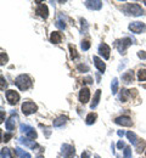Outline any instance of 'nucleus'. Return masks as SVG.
<instances>
[{
  "instance_id": "30",
  "label": "nucleus",
  "mask_w": 146,
  "mask_h": 158,
  "mask_svg": "<svg viewBox=\"0 0 146 158\" xmlns=\"http://www.w3.org/2000/svg\"><path fill=\"white\" fill-rule=\"evenodd\" d=\"M81 23H82V33H86L88 32V23L84 19H81Z\"/></svg>"
},
{
  "instance_id": "17",
  "label": "nucleus",
  "mask_w": 146,
  "mask_h": 158,
  "mask_svg": "<svg viewBox=\"0 0 146 158\" xmlns=\"http://www.w3.org/2000/svg\"><path fill=\"white\" fill-rule=\"evenodd\" d=\"M20 142L26 145V146H29L31 148H37L38 147V143L34 141V140H31V139H24V138H20Z\"/></svg>"
},
{
  "instance_id": "42",
  "label": "nucleus",
  "mask_w": 146,
  "mask_h": 158,
  "mask_svg": "<svg viewBox=\"0 0 146 158\" xmlns=\"http://www.w3.org/2000/svg\"><path fill=\"white\" fill-rule=\"evenodd\" d=\"M94 158H100V156H98V155H95V156H94Z\"/></svg>"
},
{
  "instance_id": "43",
  "label": "nucleus",
  "mask_w": 146,
  "mask_h": 158,
  "mask_svg": "<svg viewBox=\"0 0 146 158\" xmlns=\"http://www.w3.org/2000/svg\"><path fill=\"white\" fill-rule=\"evenodd\" d=\"M37 158H44V156H38Z\"/></svg>"
},
{
  "instance_id": "14",
  "label": "nucleus",
  "mask_w": 146,
  "mask_h": 158,
  "mask_svg": "<svg viewBox=\"0 0 146 158\" xmlns=\"http://www.w3.org/2000/svg\"><path fill=\"white\" fill-rule=\"evenodd\" d=\"M90 99V90L88 88H82L79 91V101L82 103H86Z\"/></svg>"
},
{
  "instance_id": "36",
  "label": "nucleus",
  "mask_w": 146,
  "mask_h": 158,
  "mask_svg": "<svg viewBox=\"0 0 146 158\" xmlns=\"http://www.w3.org/2000/svg\"><path fill=\"white\" fill-rule=\"evenodd\" d=\"M138 57L141 60H146V52L145 51H139L138 52Z\"/></svg>"
},
{
  "instance_id": "22",
  "label": "nucleus",
  "mask_w": 146,
  "mask_h": 158,
  "mask_svg": "<svg viewBox=\"0 0 146 158\" xmlns=\"http://www.w3.org/2000/svg\"><path fill=\"white\" fill-rule=\"evenodd\" d=\"M16 153H17L19 157L21 158H32V156L28 152H26L24 150H22L21 147H16Z\"/></svg>"
},
{
  "instance_id": "24",
  "label": "nucleus",
  "mask_w": 146,
  "mask_h": 158,
  "mask_svg": "<svg viewBox=\"0 0 146 158\" xmlns=\"http://www.w3.org/2000/svg\"><path fill=\"white\" fill-rule=\"evenodd\" d=\"M111 91L113 95H116L118 91V79L117 78H113L112 83H111Z\"/></svg>"
},
{
  "instance_id": "15",
  "label": "nucleus",
  "mask_w": 146,
  "mask_h": 158,
  "mask_svg": "<svg viewBox=\"0 0 146 158\" xmlns=\"http://www.w3.org/2000/svg\"><path fill=\"white\" fill-rule=\"evenodd\" d=\"M93 60H94V64H95V67H96L101 73H104L105 69H106V64L102 62V60H100L98 56H94Z\"/></svg>"
},
{
  "instance_id": "37",
  "label": "nucleus",
  "mask_w": 146,
  "mask_h": 158,
  "mask_svg": "<svg viewBox=\"0 0 146 158\" xmlns=\"http://www.w3.org/2000/svg\"><path fill=\"white\" fill-rule=\"evenodd\" d=\"M11 138H12V135H11V134H5V135L2 136V141L7 142V141H9V140H10Z\"/></svg>"
},
{
  "instance_id": "19",
  "label": "nucleus",
  "mask_w": 146,
  "mask_h": 158,
  "mask_svg": "<svg viewBox=\"0 0 146 158\" xmlns=\"http://www.w3.org/2000/svg\"><path fill=\"white\" fill-rule=\"evenodd\" d=\"M67 120H68V118L66 116H61V117H59L56 120H54V127L55 128H60V127H62V125H65L67 123Z\"/></svg>"
},
{
  "instance_id": "28",
  "label": "nucleus",
  "mask_w": 146,
  "mask_h": 158,
  "mask_svg": "<svg viewBox=\"0 0 146 158\" xmlns=\"http://www.w3.org/2000/svg\"><path fill=\"white\" fill-rule=\"evenodd\" d=\"M69 50H71V57H72V60H76L78 57V54H77L76 49H74L72 45H69Z\"/></svg>"
},
{
  "instance_id": "5",
  "label": "nucleus",
  "mask_w": 146,
  "mask_h": 158,
  "mask_svg": "<svg viewBox=\"0 0 146 158\" xmlns=\"http://www.w3.org/2000/svg\"><path fill=\"white\" fill-rule=\"evenodd\" d=\"M129 31H131L135 34H141V33H144L146 31V26L144 22L135 21V22H131L129 24Z\"/></svg>"
},
{
  "instance_id": "16",
  "label": "nucleus",
  "mask_w": 146,
  "mask_h": 158,
  "mask_svg": "<svg viewBox=\"0 0 146 158\" xmlns=\"http://www.w3.org/2000/svg\"><path fill=\"white\" fill-rule=\"evenodd\" d=\"M100 96H101V90H100V89H98V90H96V93H95V95H94V98H93V101H91V103H90V108H91V110L96 108V106L99 105Z\"/></svg>"
},
{
  "instance_id": "2",
  "label": "nucleus",
  "mask_w": 146,
  "mask_h": 158,
  "mask_svg": "<svg viewBox=\"0 0 146 158\" xmlns=\"http://www.w3.org/2000/svg\"><path fill=\"white\" fill-rule=\"evenodd\" d=\"M123 11H124L127 15H131V16H141L144 10L141 9V6L139 4H135V2H131V4H127L124 7H123Z\"/></svg>"
},
{
  "instance_id": "6",
  "label": "nucleus",
  "mask_w": 146,
  "mask_h": 158,
  "mask_svg": "<svg viewBox=\"0 0 146 158\" xmlns=\"http://www.w3.org/2000/svg\"><path fill=\"white\" fill-rule=\"evenodd\" d=\"M20 129H21L22 133L27 136V139H31V140L37 139V131H35V130H34V128H32L31 125L21 124V125H20Z\"/></svg>"
},
{
  "instance_id": "31",
  "label": "nucleus",
  "mask_w": 146,
  "mask_h": 158,
  "mask_svg": "<svg viewBox=\"0 0 146 158\" xmlns=\"http://www.w3.org/2000/svg\"><path fill=\"white\" fill-rule=\"evenodd\" d=\"M124 158H131V148L130 147H124Z\"/></svg>"
},
{
  "instance_id": "7",
  "label": "nucleus",
  "mask_w": 146,
  "mask_h": 158,
  "mask_svg": "<svg viewBox=\"0 0 146 158\" xmlns=\"http://www.w3.org/2000/svg\"><path fill=\"white\" fill-rule=\"evenodd\" d=\"M61 152H62L63 158H72L76 153V150L72 145H68V143H63L62 147H61Z\"/></svg>"
},
{
  "instance_id": "8",
  "label": "nucleus",
  "mask_w": 146,
  "mask_h": 158,
  "mask_svg": "<svg viewBox=\"0 0 146 158\" xmlns=\"http://www.w3.org/2000/svg\"><path fill=\"white\" fill-rule=\"evenodd\" d=\"M5 95H6V99H7L10 105H16L20 101V95L15 90H7Z\"/></svg>"
},
{
  "instance_id": "1",
  "label": "nucleus",
  "mask_w": 146,
  "mask_h": 158,
  "mask_svg": "<svg viewBox=\"0 0 146 158\" xmlns=\"http://www.w3.org/2000/svg\"><path fill=\"white\" fill-rule=\"evenodd\" d=\"M15 84L21 91H24V90H27L32 86V79L29 78L27 74H21L15 79Z\"/></svg>"
},
{
  "instance_id": "3",
  "label": "nucleus",
  "mask_w": 146,
  "mask_h": 158,
  "mask_svg": "<svg viewBox=\"0 0 146 158\" xmlns=\"http://www.w3.org/2000/svg\"><path fill=\"white\" fill-rule=\"evenodd\" d=\"M37 110H38L37 105H35L34 102H32V101H26V102L22 103L21 111L24 116H31V114L35 113Z\"/></svg>"
},
{
  "instance_id": "35",
  "label": "nucleus",
  "mask_w": 146,
  "mask_h": 158,
  "mask_svg": "<svg viewBox=\"0 0 146 158\" xmlns=\"http://www.w3.org/2000/svg\"><path fill=\"white\" fill-rule=\"evenodd\" d=\"M77 68H78V71H81V72H83V71L84 72H89V67L85 66V64H79Z\"/></svg>"
},
{
  "instance_id": "21",
  "label": "nucleus",
  "mask_w": 146,
  "mask_h": 158,
  "mask_svg": "<svg viewBox=\"0 0 146 158\" xmlns=\"http://www.w3.org/2000/svg\"><path fill=\"white\" fill-rule=\"evenodd\" d=\"M133 79H134V74H133V72H131V71H128V72H125L124 74L122 76V80L124 81L125 84H128V83L133 81Z\"/></svg>"
},
{
  "instance_id": "29",
  "label": "nucleus",
  "mask_w": 146,
  "mask_h": 158,
  "mask_svg": "<svg viewBox=\"0 0 146 158\" xmlns=\"http://www.w3.org/2000/svg\"><path fill=\"white\" fill-rule=\"evenodd\" d=\"M81 48H82V50H84V51L89 50V48H90V43H89L88 40H84V41H82V44H81Z\"/></svg>"
},
{
  "instance_id": "12",
  "label": "nucleus",
  "mask_w": 146,
  "mask_h": 158,
  "mask_svg": "<svg viewBox=\"0 0 146 158\" xmlns=\"http://www.w3.org/2000/svg\"><path fill=\"white\" fill-rule=\"evenodd\" d=\"M17 114L15 113V114H11V117L6 120V123H5V128L7 129V130H14L15 129V127H16V122H17Z\"/></svg>"
},
{
  "instance_id": "27",
  "label": "nucleus",
  "mask_w": 146,
  "mask_h": 158,
  "mask_svg": "<svg viewBox=\"0 0 146 158\" xmlns=\"http://www.w3.org/2000/svg\"><path fill=\"white\" fill-rule=\"evenodd\" d=\"M1 158H11V156H10V150H9V148H2V150H1Z\"/></svg>"
},
{
  "instance_id": "20",
  "label": "nucleus",
  "mask_w": 146,
  "mask_h": 158,
  "mask_svg": "<svg viewBox=\"0 0 146 158\" xmlns=\"http://www.w3.org/2000/svg\"><path fill=\"white\" fill-rule=\"evenodd\" d=\"M125 135H127L128 140H129L134 146H136V145H138V140H139V139H138V136H136V134H135V133H133V131H128Z\"/></svg>"
},
{
  "instance_id": "34",
  "label": "nucleus",
  "mask_w": 146,
  "mask_h": 158,
  "mask_svg": "<svg viewBox=\"0 0 146 158\" xmlns=\"http://www.w3.org/2000/svg\"><path fill=\"white\" fill-rule=\"evenodd\" d=\"M0 79H1V86H0V89L4 91V90L7 88V83H6V80L4 79V77H2V76H1V78H0Z\"/></svg>"
},
{
  "instance_id": "25",
  "label": "nucleus",
  "mask_w": 146,
  "mask_h": 158,
  "mask_svg": "<svg viewBox=\"0 0 146 158\" xmlns=\"http://www.w3.org/2000/svg\"><path fill=\"white\" fill-rule=\"evenodd\" d=\"M129 96H131V90H122V94H121V101L122 102H127Z\"/></svg>"
},
{
  "instance_id": "4",
  "label": "nucleus",
  "mask_w": 146,
  "mask_h": 158,
  "mask_svg": "<svg viewBox=\"0 0 146 158\" xmlns=\"http://www.w3.org/2000/svg\"><path fill=\"white\" fill-rule=\"evenodd\" d=\"M131 41L133 40L130 38H123V39H119L116 41V46H117V50L119 51V54H125L127 49L131 45Z\"/></svg>"
},
{
  "instance_id": "23",
  "label": "nucleus",
  "mask_w": 146,
  "mask_h": 158,
  "mask_svg": "<svg viewBox=\"0 0 146 158\" xmlns=\"http://www.w3.org/2000/svg\"><path fill=\"white\" fill-rule=\"evenodd\" d=\"M96 113H89L88 114V117L85 118V123L88 124V125H90V124H94L95 123V120H96Z\"/></svg>"
},
{
  "instance_id": "32",
  "label": "nucleus",
  "mask_w": 146,
  "mask_h": 158,
  "mask_svg": "<svg viewBox=\"0 0 146 158\" xmlns=\"http://www.w3.org/2000/svg\"><path fill=\"white\" fill-rule=\"evenodd\" d=\"M55 24H56V27L60 28V29H65V28H66V23H65V21H62V20H57Z\"/></svg>"
},
{
  "instance_id": "10",
  "label": "nucleus",
  "mask_w": 146,
  "mask_h": 158,
  "mask_svg": "<svg viewBox=\"0 0 146 158\" xmlns=\"http://www.w3.org/2000/svg\"><path fill=\"white\" fill-rule=\"evenodd\" d=\"M110 52H111V49H110V46H108L107 44L102 43V44L99 45V54H100L105 60L110 59Z\"/></svg>"
},
{
  "instance_id": "18",
  "label": "nucleus",
  "mask_w": 146,
  "mask_h": 158,
  "mask_svg": "<svg viewBox=\"0 0 146 158\" xmlns=\"http://www.w3.org/2000/svg\"><path fill=\"white\" fill-rule=\"evenodd\" d=\"M50 41L52 44H59L62 41V34L60 32H52L50 35Z\"/></svg>"
},
{
  "instance_id": "40",
  "label": "nucleus",
  "mask_w": 146,
  "mask_h": 158,
  "mask_svg": "<svg viewBox=\"0 0 146 158\" xmlns=\"http://www.w3.org/2000/svg\"><path fill=\"white\" fill-rule=\"evenodd\" d=\"M117 134H118V136H121V138H123V136H124V131H123V130H119V131H118V133H117Z\"/></svg>"
},
{
  "instance_id": "26",
  "label": "nucleus",
  "mask_w": 146,
  "mask_h": 158,
  "mask_svg": "<svg viewBox=\"0 0 146 158\" xmlns=\"http://www.w3.org/2000/svg\"><path fill=\"white\" fill-rule=\"evenodd\" d=\"M138 79L140 81H145L146 80V69H139L138 72Z\"/></svg>"
},
{
  "instance_id": "41",
  "label": "nucleus",
  "mask_w": 146,
  "mask_h": 158,
  "mask_svg": "<svg viewBox=\"0 0 146 158\" xmlns=\"http://www.w3.org/2000/svg\"><path fill=\"white\" fill-rule=\"evenodd\" d=\"M4 122V112H1V123Z\"/></svg>"
},
{
  "instance_id": "39",
  "label": "nucleus",
  "mask_w": 146,
  "mask_h": 158,
  "mask_svg": "<svg viewBox=\"0 0 146 158\" xmlns=\"http://www.w3.org/2000/svg\"><path fill=\"white\" fill-rule=\"evenodd\" d=\"M117 147H118V150H122V148L124 147V142H123V141H119V142L117 143Z\"/></svg>"
},
{
  "instance_id": "33",
  "label": "nucleus",
  "mask_w": 146,
  "mask_h": 158,
  "mask_svg": "<svg viewBox=\"0 0 146 158\" xmlns=\"http://www.w3.org/2000/svg\"><path fill=\"white\" fill-rule=\"evenodd\" d=\"M0 57H1V66H4L6 62H7V56H6V54H4V52H1L0 54Z\"/></svg>"
},
{
  "instance_id": "11",
  "label": "nucleus",
  "mask_w": 146,
  "mask_h": 158,
  "mask_svg": "<svg viewBox=\"0 0 146 158\" xmlns=\"http://www.w3.org/2000/svg\"><path fill=\"white\" fill-rule=\"evenodd\" d=\"M115 123H116V124H119V125H122V127H131V125H133L131 119L129 118V117H127V116L117 117V118L115 119Z\"/></svg>"
},
{
  "instance_id": "9",
  "label": "nucleus",
  "mask_w": 146,
  "mask_h": 158,
  "mask_svg": "<svg viewBox=\"0 0 146 158\" xmlns=\"http://www.w3.org/2000/svg\"><path fill=\"white\" fill-rule=\"evenodd\" d=\"M84 5L89 9V10H100L101 7H102V1H100V0H86V1H84Z\"/></svg>"
},
{
  "instance_id": "38",
  "label": "nucleus",
  "mask_w": 146,
  "mask_h": 158,
  "mask_svg": "<svg viewBox=\"0 0 146 158\" xmlns=\"http://www.w3.org/2000/svg\"><path fill=\"white\" fill-rule=\"evenodd\" d=\"M82 158H90V152L89 151H84L82 153Z\"/></svg>"
},
{
  "instance_id": "13",
  "label": "nucleus",
  "mask_w": 146,
  "mask_h": 158,
  "mask_svg": "<svg viewBox=\"0 0 146 158\" xmlns=\"http://www.w3.org/2000/svg\"><path fill=\"white\" fill-rule=\"evenodd\" d=\"M35 12L43 17V19H48V16H49V10H48V6L45 5V4H42V2H39V6L37 7V10H35Z\"/></svg>"
},
{
  "instance_id": "44",
  "label": "nucleus",
  "mask_w": 146,
  "mask_h": 158,
  "mask_svg": "<svg viewBox=\"0 0 146 158\" xmlns=\"http://www.w3.org/2000/svg\"><path fill=\"white\" fill-rule=\"evenodd\" d=\"M143 2H144V4H145V5H146V0H144V1H143Z\"/></svg>"
}]
</instances>
